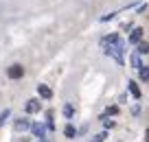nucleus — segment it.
I'll list each match as a JSON object with an SVG mask.
<instances>
[{
	"label": "nucleus",
	"mask_w": 149,
	"mask_h": 142,
	"mask_svg": "<svg viewBox=\"0 0 149 142\" xmlns=\"http://www.w3.org/2000/svg\"><path fill=\"white\" fill-rule=\"evenodd\" d=\"M31 129H33V133H35V138H44V125H40V123H35V125H31Z\"/></svg>",
	"instance_id": "1a4fd4ad"
},
{
	"label": "nucleus",
	"mask_w": 149,
	"mask_h": 142,
	"mask_svg": "<svg viewBox=\"0 0 149 142\" xmlns=\"http://www.w3.org/2000/svg\"><path fill=\"white\" fill-rule=\"evenodd\" d=\"M103 140H105V133H99V136L92 138V142H103Z\"/></svg>",
	"instance_id": "dca6fc26"
},
{
	"label": "nucleus",
	"mask_w": 149,
	"mask_h": 142,
	"mask_svg": "<svg viewBox=\"0 0 149 142\" xmlns=\"http://www.w3.org/2000/svg\"><path fill=\"white\" fill-rule=\"evenodd\" d=\"M37 94H40V98H44V101L53 98V90H51L48 85H44V83H40V85H37Z\"/></svg>",
	"instance_id": "7ed1b4c3"
},
{
	"label": "nucleus",
	"mask_w": 149,
	"mask_h": 142,
	"mask_svg": "<svg viewBox=\"0 0 149 142\" xmlns=\"http://www.w3.org/2000/svg\"><path fill=\"white\" fill-rule=\"evenodd\" d=\"M72 114H74V109H72V105H70V103H66V105H64V116H66V118H72Z\"/></svg>",
	"instance_id": "ddd939ff"
},
{
	"label": "nucleus",
	"mask_w": 149,
	"mask_h": 142,
	"mask_svg": "<svg viewBox=\"0 0 149 142\" xmlns=\"http://www.w3.org/2000/svg\"><path fill=\"white\" fill-rule=\"evenodd\" d=\"M145 140H147V142H149V129H147V133H145Z\"/></svg>",
	"instance_id": "f3484780"
},
{
	"label": "nucleus",
	"mask_w": 149,
	"mask_h": 142,
	"mask_svg": "<svg viewBox=\"0 0 149 142\" xmlns=\"http://www.w3.org/2000/svg\"><path fill=\"white\" fill-rule=\"evenodd\" d=\"M132 66H134L136 70H138L140 66H143V64H140V57H138V53H136V55H132Z\"/></svg>",
	"instance_id": "4468645a"
},
{
	"label": "nucleus",
	"mask_w": 149,
	"mask_h": 142,
	"mask_svg": "<svg viewBox=\"0 0 149 142\" xmlns=\"http://www.w3.org/2000/svg\"><path fill=\"white\" fill-rule=\"evenodd\" d=\"M127 87H130V92H132L134 98H140V87L136 85V81H127Z\"/></svg>",
	"instance_id": "6e6552de"
},
{
	"label": "nucleus",
	"mask_w": 149,
	"mask_h": 142,
	"mask_svg": "<svg viewBox=\"0 0 149 142\" xmlns=\"http://www.w3.org/2000/svg\"><path fill=\"white\" fill-rule=\"evenodd\" d=\"M138 77L143 79V81H149V68L147 66H140L138 68Z\"/></svg>",
	"instance_id": "9d476101"
},
{
	"label": "nucleus",
	"mask_w": 149,
	"mask_h": 142,
	"mask_svg": "<svg viewBox=\"0 0 149 142\" xmlns=\"http://www.w3.org/2000/svg\"><path fill=\"white\" fill-rule=\"evenodd\" d=\"M116 42H121V37H118L116 33H110V35H105V37L101 39V44L105 46V44H116Z\"/></svg>",
	"instance_id": "0eeeda50"
},
{
	"label": "nucleus",
	"mask_w": 149,
	"mask_h": 142,
	"mask_svg": "<svg viewBox=\"0 0 149 142\" xmlns=\"http://www.w3.org/2000/svg\"><path fill=\"white\" fill-rule=\"evenodd\" d=\"M123 48H125V44H123V42H116V44H105V55L114 57V59H116V64L123 66Z\"/></svg>",
	"instance_id": "f257e3e1"
},
{
	"label": "nucleus",
	"mask_w": 149,
	"mask_h": 142,
	"mask_svg": "<svg viewBox=\"0 0 149 142\" xmlns=\"http://www.w3.org/2000/svg\"><path fill=\"white\" fill-rule=\"evenodd\" d=\"M26 129H31V123H29L26 118L15 120V131H26Z\"/></svg>",
	"instance_id": "423d86ee"
},
{
	"label": "nucleus",
	"mask_w": 149,
	"mask_h": 142,
	"mask_svg": "<svg viewBox=\"0 0 149 142\" xmlns=\"http://www.w3.org/2000/svg\"><path fill=\"white\" fill-rule=\"evenodd\" d=\"M136 46H138V55H147L149 53V44L147 42H138Z\"/></svg>",
	"instance_id": "9b49d317"
},
{
	"label": "nucleus",
	"mask_w": 149,
	"mask_h": 142,
	"mask_svg": "<svg viewBox=\"0 0 149 142\" xmlns=\"http://www.w3.org/2000/svg\"><path fill=\"white\" fill-rule=\"evenodd\" d=\"M143 28H134L132 31V35H130V44H138V42H143Z\"/></svg>",
	"instance_id": "39448f33"
},
{
	"label": "nucleus",
	"mask_w": 149,
	"mask_h": 142,
	"mask_svg": "<svg viewBox=\"0 0 149 142\" xmlns=\"http://www.w3.org/2000/svg\"><path fill=\"white\" fill-rule=\"evenodd\" d=\"M7 77H9L11 81H18V79H22V77H24V68H22L20 64L9 66V68H7Z\"/></svg>",
	"instance_id": "f03ea898"
},
{
	"label": "nucleus",
	"mask_w": 149,
	"mask_h": 142,
	"mask_svg": "<svg viewBox=\"0 0 149 142\" xmlns=\"http://www.w3.org/2000/svg\"><path fill=\"white\" fill-rule=\"evenodd\" d=\"M9 116H11V112H9V109H5V112H2V114H0V127L5 125V120L9 118Z\"/></svg>",
	"instance_id": "2eb2a0df"
},
{
	"label": "nucleus",
	"mask_w": 149,
	"mask_h": 142,
	"mask_svg": "<svg viewBox=\"0 0 149 142\" xmlns=\"http://www.w3.org/2000/svg\"><path fill=\"white\" fill-rule=\"evenodd\" d=\"M42 109V103H40V98H31V101H26V114H35V112Z\"/></svg>",
	"instance_id": "20e7f679"
},
{
	"label": "nucleus",
	"mask_w": 149,
	"mask_h": 142,
	"mask_svg": "<svg viewBox=\"0 0 149 142\" xmlns=\"http://www.w3.org/2000/svg\"><path fill=\"white\" fill-rule=\"evenodd\" d=\"M64 133H66V138H74V136H77V129L68 123V125H66V129H64Z\"/></svg>",
	"instance_id": "f8f14e48"
}]
</instances>
